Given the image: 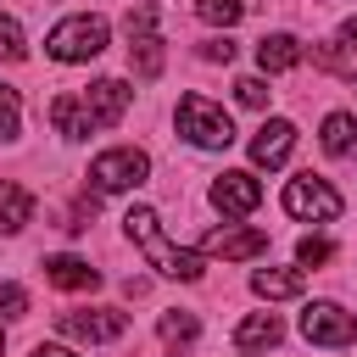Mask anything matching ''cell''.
Wrapping results in <instances>:
<instances>
[{
  "instance_id": "2",
  "label": "cell",
  "mask_w": 357,
  "mask_h": 357,
  "mask_svg": "<svg viewBox=\"0 0 357 357\" xmlns=\"http://www.w3.org/2000/svg\"><path fill=\"white\" fill-rule=\"evenodd\" d=\"M178 134H184L195 151H229V145H234L229 112H223L218 100H206V95H184V100H178Z\"/></svg>"
},
{
  "instance_id": "1",
  "label": "cell",
  "mask_w": 357,
  "mask_h": 357,
  "mask_svg": "<svg viewBox=\"0 0 357 357\" xmlns=\"http://www.w3.org/2000/svg\"><path fill=\"white\" fill-rule=\"evenodd\" d=\"M123 229H128V240L145 251V262L162 273V279H184V284H195L201 273H206V262H201V251H184V245H173L167 234H162V218L151 212V206H128V218H123Z\"/></svg>"
},
{
  "instance_id": "27",
  "label": "cell",
  "mask_w": 357,
  "mask_h": 357,
  "mask_svg": "<svg viewBox=\"0 0 357 357\" xmlns=\"http://www.w3.org/2000/svg\"><path fill=\"white\" fill-rule=\"evenodd\" d=\"M28 312V290L22 284H0V318H22Z\"/></svg>"
},
{
  "instance_id": "23",
  "label": "cell",
  "mask_w": 357,
  "mask_h": 357,
  "mask_svg": "<svg viewBox=\"0 0 357 357\" xmlns=\"http://www.w3.org/2000/svg\"><path fill=\"white\" fill-rule=\"evenodd\" d=\"M28 45H22V22L17 17H0V61H22Z\"/></svg>"
},
{
  "instance_id": "7",
  "label": "cell",
  "mask_w": 357,
  "mask_h": 357,
  "mask_svg": "<svg viewBox=\"0 0 357 357\" xmlns=\"http://www.w3.org/2000/svg\"><path fill=\"white\" fill-rule=\"evenodd\" d=\"M56 329H61L67 340H89V346H100V340H117V335L128 329V312H117V307H78V312H61Z\"/></svg>"
},
{
  "instance_id": "17",
  "label": "cell",
  "mask_w": 357,
  "mask_h": 357,
  "mask_svg": "<svg viewBox=\"0 0 357 357\" xmlns=\"http://www.w3.org/2000/svg\"><path fill=\"white\" fill-rule=\"evenodd\" d=\"M301 61V39L296 33H268L262 45H257V67L262 73H290Z\"/></svg>"
},
{
  "instance_id": "29",
  "label": "cell",
  "mask_w": 357,
  "mask_h": 357,
  "mask_svg": "<svg viewBox=\"0 0 357 357\" xmlns=\"http://www.w3.org/2000/svg\"><path fill=\"white\" fill-rule=\"evenodd\" d=\"M340 45H351V50H357V17H346V28H340Z\"/></svg>"
},
{
  "instance_id": "4",
  "label": "cell",
  "mask_w": 357,
  "mask_h": 357,
  "mask_svg": "<svg viewBox=\"0 0 357 357\" xmlns=\"http://www.w3.org/2000/svg\"><path fill=\"white\" fill-rule=\"evenodd\" d=\"M145 173H151V156H145V151H134V145L100 151V156L89 162V184H95V195H123V190L145 184Z\"/></svg>"
},
{
  "instance_id": "11",
  "label": "cell",
  "mask_w": 357,
  "mask_h": 357,
  "mask_svg": "<svg viewBox=\"0 0 357 357\" xmlns=\"http://www.w3.org/2000/svg\"><path fill=\"white\" fill-rule=\"evenodd\" d=\"M84 112H89V123H95V128L123 123V112H128V84H123V78H100V84H89Z\"/></svg>"
},
{
  "instance_id": "22",
  "label": "cell",
  "mask_w": 357,
  "mask_h": 357,
  "mask_svg": "<svg viewBox=\"0 0 357 357\" xmlns=\"http://www.w3.org/2000/svg\"><path fill=\"white\" fill-rule=\"evenodd\" d=\"M17 128H22V100H17L11 84H0V145H11Z\"/></svg>"
},
{
  "instance_id": "5",
  "label": "cell",
  "mask_w": 357,
  "mask_h": 357,
  "mask_svg": "<svg viewBox=\"0 0 357 357\" xmlns=\"http://www.w3.org/2000/svg\"><path fill=\"white\" fill-rule=\"evenodd\" d=\"M284 212L301 218V223H335V218H340V195H335L324 178L301 173V178L284 184Z\"/></svg>"
},
{
  "instance_id": "20",
  "label": "cell",
  "mask_w": 357,
  "mask_h": 357,
  "mask_svg": "<svg viewBox=\"0 0 357 357\" xmlns=\"http://www.w3.org/2000/svg\"><path fill=\"white\" fill-rule=\"evenodd\" d=\"M195 335H201V318H195V312H162V346L184 351Z\"/></svg>"
},
{
  "instance_id": "12",
  "label": "cell",
  "mask_w": 357,
  "mask_h": 357,
  "mask_svg": "<svg viewBox=\"0 0 357 357\" xmlns=\"http://www.w3.org/2000/svg\"><path fill=\"white\" fill-rule=\"evenodd\" d=\"M290 145H296V128H290L284 117H268V123L257 128V139H251V162H257V167H279V162L290 156Z\"/></svg>"
},
{
  "instance_id": "28",
  "label": "cell",
  "mask_w": 357,
  "mask_h": 357,
  "mask_svg": "<svg viewBox=\"0 0 357 357\" xmlns=\"http://www.w3.org/2000/svg\"><path fill=\"white\" fill-rule=\"evenodd\" d=\"M201 61H223V67H229V61H234V45H229V39H206V45H201Z\"/></svg>"
},
{
  "instance_id": "8",
  "label": "cell",
  "mask_w": 357,
  "mask_h": 357,
  "mask_svg": "<svg viewBox=\"0 0 357 357\" xmlns=\"http://www.w3.org/2000/svg\"><path fill=\"white\" fill-rule=\"evenodd\" d=\"M301 335L312 346H346V340H357V312H346L335 301H312L301 312Z\"/></svg>"
},
{
  "instance_id": "32",
  "label": "cell",
  "mask_w": 357,
  "mask_h": 357,
  "mask_svg": "<svg viewBox=\"0 0 357 357\" xmlns=\"http://www.w3.org/2000/svg\"><path fill=\"white\" fill-rule=\"evenodd\" d=\"M351 89H357V73H351Z\"/></svg>"
},
{
  "instance_id": "19",
  "label": "cell",
  "mask_w": 357,
  "mask_h": 357,
  "mask_svg": "<svg viewBox=\"0 0 357 357\" xmlns=\"http://www.w3.org/2000/svg\"><path fill=\"white\" fill-rule=\"evenodd\" d=\"M28 218H33V195H28L22 184L0 178V234H17Z\"/></svg>"
},
{
  "instance_id": "14",
  "label": "cell",
  "mask_w": 357,
  "mask_h": 357,
  "mask_svg": "<svg viewBox=\"0 0 357 357\" xmlns=\"http://www.w3.org/2000/svg\"><path fill=\"white\" fill-rule=\"evenodd\" d=\"M318 145H324L335 162H357V117H351V112H329Z\"/></svg>"
},
{
  "instance_id": "18",
  "label": "cell",
  "mask_w": 357,
  "mask_h": 357,
  "mask_svg": "<svg viewBox=\"0 0 357 357\" xmlns=\"http://www.w3.org/2000/svg\"><path fill=\"white\" fill-rule=\"evenodd\" d=\"M251 290L262 301H290V296H301V273L296 268H257L251 273Z\"/></svg>"
},
{
  "instance_id": "24",
  "label": "cell",
  "mask_w": 357,
  "mask_h": 357,
  "mask_svg": "<svg viewBox=\"0 0 357 357\" xmlns=\"http://www.w3.org/2000/svg\"><path fill=\"white\" fill-rule=\"evenodd\" d=\"M312 61H318L324 73H346V50H340V39H324V45H312Z\"/></svg>"
},
{
  "instance_id": "26",
  "label": "cell",
  "mask_w": 357,
  "mask_h": 357,
  "mask_svg": "<svg viewBox=\"0 0 357 357\" xmlns=\"http://www.w3.org/2000/svg\"><path fill=\"white\" fill-rule=\"evenodd\" d=\"M234 100L262 112V106H268V84H262V78H240V84H234Z\"/></svg>"
},
{
  "instance_id": "10",
  "label": "cell",
  "mask_w": 357,
  "mask_h": 357,
  "mask_svg": "<svg viewBox=\"0 0 357 357\" xmlns=\"http://www.w3.org/2000/svg\"><path fill=\"white\" fill-rule=\"evenodd\" d=\"M201 251L206 257H262L268 251V234L262 229H234V223H223V229H206L201 234Z\"/></svg>"
},
{
  "instance_id": "16",
  "label": "cell",
  "mask_w": 357,
  "mask_h": 357,
  "mask_svg": "<svg viewBox=\"0 0 357 357\" xmlns=\"http://www.w3.org/2000/svg\"><path fill=\"white\" fill-rule=\"evenodd\" d=\"M279 335H284V324H279L273 312H251V318H240L234 346H240V351H268V346H279Z\"/></svg>"
},
{
  "instance_id": "15",
  "label": "cell",
  "mask_w": 357,
  "mask_h": 357,
  "mask_svg": "<svg viewBox=\"0 0 357 357\" xmlns=\"http://www.w3.org/2000/svg\"><path fill=\"white\" fill-rule=\"evenodd\" d=\"M50 128L61 134V139H84L95 123H89V112H84V95H56L50 100Z\"/></svg>"
},
{
  "instance_id": "3",
  "label": "cell",
  "mask_w": 357,
  "mask_h": 357,
  "mask_svg": "<svg viewBox=\"0 0 357 357\" xmlns=\"http://www.w3.org/2000/svg\"><path fill=\"white\" fill-rule=\"evenodd\" d=\"M100 50H106V17H67L45 39L50 61H95Z\"/></svg>"
},
{
  "instance_id": "25",
  "label": "cell",
  "mask_w": 357,
  "mask_h": 357,
  "mask_svg": "<svg viewBox=\"0 0 357 357\" xmlns=\"http://www.w3.org/2000/svg\"><path fill=\"white\" fill-rule=\"evenodd\" d=\"M329 257H335L329 240H312V234H307V240L296 245V262H301V268H318V262H329Z\"/></svg>"
},
{
  "instance_id": "13",
  "label": "cell",
  "mask_w": 357,
  "mask_h": 357,
  "mask_svg": "<svg viewBox=\"0 0 357 357\" xmlns=\"http://www.w3.org/2000/svg\"><path fill=\"white\" fill-rule=\"evenodd\" d=\"M45 279H50L56 290H95V284H100V268H89V262L73 257V251H56V257H45Z\"/></svg>"
},
{
  "instance_id": "21",
  "label": "cell",
  "mask_w": 357,
  "mask_h": 357,
  "mask_svg": "<svg viewBox=\"0 0 357 357\" xmlns=\"http://www.w3.org/2000/svg\"><path fill=\"white\" fill-rule=\"evenodd\" d=\"M195 17L212 22V28H234L245 17V0H195Z\"/></svg>"
},
{
  "instance_id": "31",
  "label": "cell",
  "mask_w": 357,
  "mask_h": 357,
  "mask_svg": "<svg viewBox=\"0 0 357 357\" xmlns=\"http://www.w3.org/2000/svg\"><path fill=\"white\" fill-rule=\"evenodd\" d=\"M0 351H6V329H0Z\"/></svg>"
},
{
  "instance_id": "6",
  "label": "cell",
  "mask_w": 357,
  "mask_h": 357,
  "mask_svg": "<svg viewBox=\"0 0 357 357\" xmlns=\"http://www.w3.org/2000/svg\"><path fill=\"white\" fill-rule=\"evenodd\" d=\"M128 61H134V73L139 78H156L162 73V39H156V6L151 0H139L134 11H128Z\"/></svg>"
},
{
  "instance_id": "9",
  "label": "cell",
  "mask_w": 357,
  "mask_h": 357,
  "mask_svg": "<svg viewBox=\"0 0 357 357\" xmlns=\"http://www.w3.org/2000/svg\"><path fill=\"white\" fill-rule=\"evenodd\" d=\"M257 201H262V184L251 173H218L212 178V206L223 218H245V212H257Z\"/></svg>"
},
{
  "instance_id": "30",
  "label": "cell",
  "mask_w": 357,
  "mask_h": 357,
  "mask_svg": "<svg viewBox=\"0 0 357 357\" xmlns=\"http://www.w3.org/2000/svg\"><path fill=\"white\" fill-rule=\"evenodd\" d=\"M33 357H73L67 346H33Z\"/></svg>"
}]
</instances>
